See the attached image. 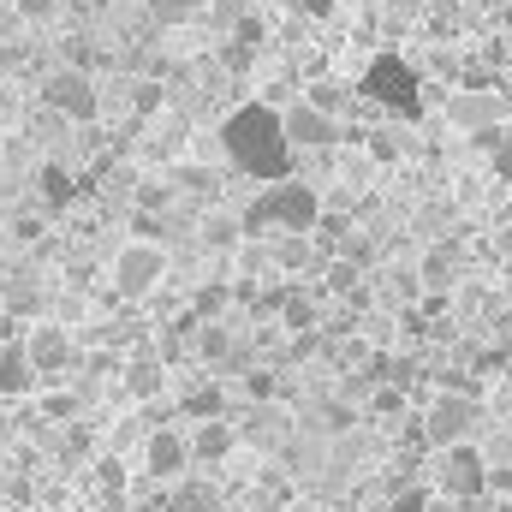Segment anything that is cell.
I'll return each mask as SVG.
<instances>
[{
	"label": "cell",
	"instance_id": "d4e9b609",
	"mask_svg": "<svg viewBox=\"0 0 512 512\" xmlns=\"http://www.w3.org/2000/svg\"><path fill=\"white\" fill-rule=\"evenodd\" d=\"M24 60H30V42H24V36H6V42H0V78L18 72Z\"/></svg>",
	"mask_w": 512,
	"mask_h": 512
},
{
	"label": "cell",
	"instance_id": "44dd1931",
	"mask_svg": "<svg viewBox=\"0 0 512 512\" xmlns=\"http://www.w3.org/2000/svg\"><path fill=\"white\" fill-rule=\"evenodd\" d=\"M227 304H233V286H227V280H209V286L197 292V322H215Z\"/></svg>",
	"mask_w": 512,
	"mask_h": 512
},
{
	"label": "cell",
	"instance_id": "30bf717a",
	"mask_svg": "<svg viewBox=\"0 0 512 512\" xmlns=\"http://www.w3.org/2000/svg\"><path fill=\"white\" fill-rule=\"evenodd\" d=\"M280 131H286V143H292V149H328V143L340 137L334 114H328V108H316L310 96H304V102H292V108L280 114Z\"/></svg>",
	"mask_w": 512,
	"mask_h": 512
},
{
	"label": "cell",
	"instance_id": "7a4b0ae2",
	"mask_svg": "<svg viewBox=\"0 0 512 512\" xmlns=\"http://www.w3.org/2000/svg\"><path fill=\"white\" fill-rule=\"evenodd\" d=\"M108 280H114V292L120 298H155L161 292V280H167V251L155 245V239H126L114 262H108Z\"/></svg>",
	"mask_w": 512,
	"mask_h": 512
},
{
	"label": "cell",
	"instance_id": "836d02e7",
	"mask_svg": "<svg viewBox=\"0 0 512 512\" xmlns=\"http://www.w3.org/2000/svg\"><path fill=\"white\" fill-rule=\"evenodd\" d=\"M18 12H24V18H36V12H42V18H48V12H54V0H18Z\"/></svg>",
	"mask_w": 512,
	"mask_h": 512
},
{
	"label": "cell",
	"instance_id": "4dcf8cb0",
	"mask_svg": "<svg viewBox=\"0 0 512 512\" xmlns=\"http://www.w3.org/2000/svg\"><path fill=\"white\" fill-rule=\"evenodd\" d=\"M131 108H143V114H149V108H161V84H137V96H131Z\"/></svg>",
	"mask_w": 512,
	"mask_h": 512
},
{
	"label": "cell",
	"instance_id": "7c38bea8",
	"mask_svg": "<svg viewBox=\"0 0 512 512\" xmlns=\"http://www.w3.org/2000/svg\"><path fill=\"white\" fill-rule=\"evenodd\" d=\"M239 352H245V346H239L233 322H221V316H215V322H197V358H203V364L221 370V364H233Z\"/></svg>",
	"mask_w": 512,
	"mask_h": 512
},
{
	"label": "cell",
	"instance_id": "3957f363",
	"mask_svg": "<svg viewBox=\"0 0 512 512\" xmlns=\"http://www.w3.org/2000/svg\"><path fill=\"white\" fill-rule=\"evenodd\" d=\"M24 358H30V370H36V382L54 387L72 364H78V340H72V328L66 322H54V316H36L30 328H24Z\"/></svg>",
	"mask_w": 512,
	"mask_h": 512
},
{
	"label": "cell",
	"instance_id": "9a60e30c",
	"mask_svg": "<svg viewBox=\"0 0 512 512\" xmlns=\"http://www.w3.org/2000/svg\"><path fill=\"white\" fill-rule=\"evenodd\" d=\"M179 417L185 423H203V417H227V393L215 382H191L179 393Z\"/></svg>",
	"mask_w": 512,
	"mask_h": 512
},
{
	"label": "cell",
	"instance_id": "8fae6325",
	"mask_svg": "<svg viewBox=\"0 0 512 512\" xmlns=\"http://www.w3.org/2000/svg\"><path fill=\"white\" fill-rule=\"evenodd\" d=\"M161 387H167V358H161L155 346L131 352V358H126V393H131V399H137V405H149Z\"/></svg>",
	"mask_w": 512,
	"mask_h": 512
},
{
	"label": "cell",
	"instance_id": "5b68a950",
	"mask_svg": "<svg viewBox=\"0 0 512 512\" xmlns=\"http://www.w3.org/2000/svg\"><path fill=\"white\" fill-rule=\"evenodd\" d=\"M191 441H185V429H173V423H155L149 435H143V471L155 477V483H179V477H191Z\"/></svg>",
	"mask_w": 512,
	"mask_h": 512
},
{
	"label": "cell",
	"instance_id": "2e32d148",
	"mask_svg": "<svg viewBox=\"0 0 512 512\" xmlns=\"http://www.w3.org/2000/svg\"><path fill=\"white\" fill-rule=\"evenodd\" d=\"M36 191H42L48 209H66V203L78 197V179H72L66 161H42V167H36Z\"/></svg>",
	"mask_w": 512,
	"mask_h": 512
},
{
	"label": "cell",
	"instance_id": "ffe728a7",
	"mask_svg": "<svg viewBox=\"0 0 512 512\" xmlns=\"http://www.w3.org/2000/svg\"><path fill=\"white\" fill-rule=\"evenodd\" d=\"M54 429H60V441H54V447H60V459H66V465H78V459H90V453H96V429H90V423H78V417H72V423H54Z\"/></svg>",
	"mask_w": 512,
	"mask_h": 512
},
{
	"label": "cell",
	"instance_id": "ac0fdd59",
	"mask_svg": "<svg viewBox=\"0 0 512 512\" xmlns=\"http://www.w3.org/2000/svg\"><path fill=\"white\" fill-rule=\"evenodd\" d=\"M203 245H209V251H239V245H245V221L227 215V209L203 215Z\"/></svg>",
	"mask_w": 512,
	"mask_h": 512
},
{
	"label": "cell",
	"instance_id": "9c48e42d",
	"mask_svg": "<svg viewBox=\"0 0 512 512\" xmlns=\"http://www.w3.org/2000/svg\"><path fill=\"white\" fill-rule=\"evenodd\" d=\"M364 90H370L376 102H387V108H399V114H417V72H411L405 60H393V54H382V60L370 66Z\"/></svg>",
	"mask_w": 512,
	"mask_h": 512
},
{
	"label": "cell",
	"instance_id": "83f0119b",
	"mask_svg": "<svg viewBox=\"0 0 512 512\" xmlns=\"http://www.w3.org/2000/svg\"><path fill=\"white\" fill-rule=\"evenodd\" d=\"M387 512H429V489H399Z\"/></svg>",
	"mask_w": 512,
	"mask_h": 512
},
{
	"label": "cell",
	"instance_id": "7402d4cb",
	"mask_svg": "<svg viewBox=\"0 0 512 512\" xmlns=\"http://www.w3.org/2000/svg\"><path fill=\"white\" fill-rule=\"evenodd\" d=\"M489 114H495V102H483V96H459V102H453V120H459V126H477V137L489 131Z\"/></svg>",
	"mask_w": 512,
	"mask_h": 512
},
{
	"label": "cell",
	"instance_id": "d6a6232c",
	"mask_svg": "<svg viewBox=\"0 0 512 512\" xmlns=\"http://www.w3.org/2000/svg\"><path fill=\"white\" fill-rule=\"evenodd\" d=\"M495 167H501V179H512V143H495Z\"/></svg>",
	"mask_w": 512,
	"mask_h": 512
},
{
	"label": "cell",
	"instance_id": "d6986e66",
	"mask_svg": "<svg viewBox=\"0 0 512 512\" xmlns=\"http://www.w3.org/2000/svg\"><path fill=\"white\" fill-rule=\"evenodd\" d=\"M280 328H286V334H310V328H316V298L298 292V286H286V292H280Z\"/></svg>",
	"mask_w": 512,
	"mask_h": 512
},
{
	"label": "cell",
	"instance_id": "603a6c76",
	"mask_svg": "<svg viewBox=\"0 0 512 512\" xmlns=\"http://www.w3.org/2000/svg\"><path fill=\"white\" fill-rule=\"evenodd\" d=\"M137 209H143V215H167V209H173V191H167L161 179H143V185H137Z\"/></svg>",
	"mask_w": 512,
	"mask_h": 512
},
{
	"label": "cell",
	"instance_id": "8992f818",
	"mask_svg": "<svg viewBox=\"0 0 512 512\" xmlns=\"http://www.w3.org/2000/svg\"><path fill=\"white\" fill-rule=\"evenodd\" d=\"M483 489H489V465H483V453H477L471 441L441 447V495H447V501H477Z\"/></svg>",
	"mask_w": 512,
	"mask_h": 512
},
{
	"label": "cell",
	"instance_id": "ba28073f",
	"mask_svg": "<svg viewBox=\"0 0 512 512\" xmlns=\"http://www.w3.org/2000/svg\"><path fill=\"white\" fill-rule=\"evenodd\" d=\"M185 441H191V459L197 465H227L245 441V429L233 417H203V423H185Z\"/></svg>",
	"mask_w": 512,
	"mask_h": 512
},
{
	"label": "cell",
	"instance_id": "f546056e",
	"mask_svg": "<svg viewBox=\"0 0 512 512\" xmlns=\"http://www.w3.org/2000/svg\"><path fill=\"white\" fill-rule=\"evenodd\" d=\"M352 280H358L352 262H328V286H334V292H352Z\"/></svg>",
	"mask_w": 512,
	"mask_h": 512
},
{
	"label": "cell",
	"instance_id": "52a82bcc",
	"mask_svg": "<svg viewBox=\"0 0 512 512\" xmlns=\"http://www.w3.org/2000/svg\"><path fill=\"white\" fill-rule=\"evenodd\" d=\"M471 423H477V399L453 387V393H441V399L429 405V417H423V441L453 447V441H465V435H471Z\"/></svg>",
	"mask_w": 512,
	"mask_h": 512
},
{
	"label": "cell",
	"instance_id": "e0dca14e",
	"mask_svg": "<svg viewBox=\"0 0 512 512\" xmlns=\"http://www.w3.org/2000/svg\"><path fill=\"white\" fill-rule=\"evenodd\" d=\"M173 512H221V489L203 477H179L173 483Z\"/></svg>",
	"mask_w": 512,
	"mask_h": 512
},
{
	"label": "cell",
	"instance_id": "cb8c5ba5",
	"mask_svg": "<svg viewBox=\"0 0 512 512\" xmlns=\"http://www.w3.org/2000/svg\"><path fill=\"white\" fill-rule=\"evenodd\" d=\"M143 12H149L155 24H185V18L197 12V0H143Z\"/></svg>",
	"mask_w": 512,
	"mask_h": 512
},
{
	"label": "cell",
	"instance_id": "277c9868",
	"mask_svg": "<svg viewBox=\"0 0 512 512\" xmlns=\"http://www.w3.org/2000/svg\"><path fill=\"white\" fill-rule=\"evenodd\" d=\"M42 108L60 114V120H72V126H90L102 114V90H96V78L84 66H54L42 78Z\"/></svg>",
	"mask_w": 512,
	"mask_h": 512
},
{
	"label": "cell",
	"instance_id": "4316f807",
	"mask_svg": "<svg viewBox=\"0 0 512 512\" xmlns=\"http://www.w3.org/2000/svg\"><path fill=\"white\" fill-rule=\"evenodd\" d=\"M447 274H453V256H447V251L423 256V280H429V286H447Z\"/></svg>",
	"mask_w": 512,
	"mask_h": 512
},
{
	"label": "cell",
	"instance_id": "6da1fadb",
	"mask_svg": "<svg viewBox=\"0 0 512 512\" xmlns=\"http://www.w3.org/2000/svg\"><path fill=\"white\" fill-rule=\"evenodd\" d=\"M221 137H227V155H233L239 173H251V179H262V185L286 179V167H292V143H286V131H280V114H274V108L245 102V108L227 120Z\"/></svg>",
	"mask_w": 512,
	"mask_h": 512
},
{
	"label": "cell",
	"instance_id": "4fadbf2b",
	"mask_svg": "<svg viewBox=\"0 0 512 512\" xmlns=\"http://www.w3.org/2000/svg\"><path fill=\"white\" fill-rule=\"evenodd\" d=\"M36 370H30V358H24V346L12 340V346H0V399H24V393H36Z\"/></svg>",
	"mask_w": 512,
	"mask_h": 512
},
{
	"label": "cell",
	"instance_id": "5bb4252c",
	"mask_svg": "<svg viewBox=\"0 0 512 512\" xmlns=\"http://www.w3.org/2000/svg\"><path fill=\"white\" fill-rule=\"evenodd\" d=\"M268 256L280 274H304L316 262V239L310 233H268Z\"/></svg>",
	"mask_w": 512,
	"mask_h": 512
},
{
	"label": "cell",
	"instance_id": "1f68e13d",
	"mask_svg": "<svg viewBox=\"0 0 512 512\" xmlns=\"http://www.w3.org/2000/svg\"><path fill=\"white\" fill-rule=\"evenodd\" d=\"M245 393H251V399H268V393H274V382H268V370H251V382H245Z\"/></svg>",
	"mask_w": 512,
	"mask_h": 512
},
{
	"label": "cell",
	"instance_id": "e575fe53",
	"mask_svg": "<svg viewBox=\"0 0 512 512\" xmlns=\"http://www.w3.org/2000/svg\"><path fill=\"white\" fill-rule=\"evenodd\" d=\"M304 6H310V12H334V0H304Z\"/></svg>",
	"mask_w": 512,
	"mask_h": 512
},
{
	"label": "cell",
	"instance_id": "f1b7e54d",
	"mask_svg": "<svg viewBox=\"0 0 512 512\" xmlns=\"http://www.w3.org/2000/svg\"><path fill=\"white\" fill-rule=\"evenodd\" d=\"M310 102L334 114V108H346V90H340V84H316V90H310Z\"/></svg>",
	"mask_w": 512,
	"mask_h": 512
},
{
	"label": "cell",
	"instance_id": "d590c367",
	"mask_svg": "<svg viewBox=\"0 0 512 512\" xmlns=\"http://www.w3.org/2000/svg\"><path fill=\"white\" fill-rule=\"evenodd\" d=\"M6 435H12V429H6V399H0V441H6Z\"/></svg>",
	"mask_w": 512,
	"mask_h": 512
},
{
	"label": "cell",
	"instance_id": "484cf974",
	"mask_svg": "<svg viewBox=\"0 0 512 512\" xmlns=\"http://www.w3.org/2000/svg\"><path fill=\"white\" fill-rule=\"evenodd\" d=\"M96 489H108V495H120V489H126V471H120V459H96Z\"/></svg>",
	"mask_w": 512,
	"mask_h": 512
}]
</instances>
